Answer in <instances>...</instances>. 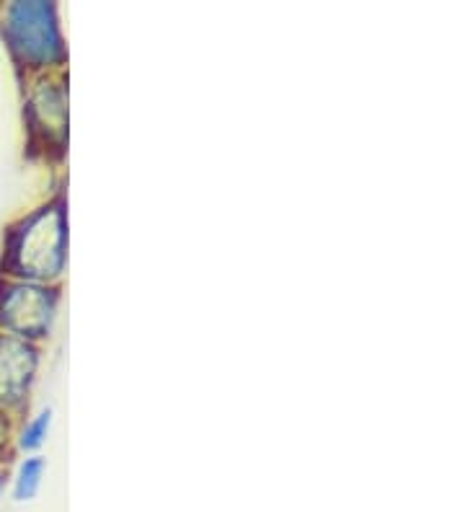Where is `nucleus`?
<instances>
[{"mask_svg":"<svg viewBox=\"0 0 465 512\" xmlns=\"http://www.w3.org/2000/svg\"><path fill=\"white\" fill-rule=\"evenodd\" d=\"M68 264V213L52 200L13 220L3 233L0 277L55 285Z\"/></svg>","mask_w":465,"mask_h":512,"instance_id":"f257e3e1","label":"nucleus"},{"mask_svg":"<svg viewBox=\"0 0 465 512\" xmlns=\"http://www.w3.org/2000/svg\"><path fill=\"white\" fill-rule=\"evenodd\" d=\"M0 34L13 63L29 73L60 70L68 63L57 6L47 0H16L0 6Z\"/></svg>","mask_w":465,"mask_h":512,"instance_id":"f03ea898","label":"nucleus"},{"mask_svg":"<svg viewBox=\"0 0 465 512\" xmlns=\"http://www.w3.org/2000/svg\"><path fill=\"white\" fill-rule=\"evenodd\" d=\"M60 306L57 285L11 280L0 277V331L26 342H42L50 337Z\"/></svg>","mask_w":465,"mask_h":512,"instance_id":"7ed1b4c3","label":"nucleus"},{"mask_svg":"<svg viewBox=\"0 0 465 512\" xmlns=\"http://www.w3.org/2000/svg\"><path fill=\"white\" fill-rule=\"evenodd\" d=\"M37 344L0 331V409H16L26 401L29 388L37 378Z\"/></svg>","mask_w":465,"mask_h":512,"instance_id":"20e7f679","label":"nucleus"},{"mask_svg":"<svg viewBox=\"0 0 465 512\" xmlns=\"http://www.w3.org/2000/svg\"><path fill=\"white\" fill-rule=\"evenodd\" d=\"M65 83L55 81V75H39L37 86L31 88L26 112L31 117V125L44 127L47 138L65 140L68 132V96H65Z\"/></svg>","mask_w":465,"mask_h":512,"instance_id":"39448f33","label":"nucleus"},{"mask_svg":"<svg viewBox=\"0 0 465 512\" xmlns=\"http://www.w3.org/2000/svg\"><path fill=\"white\" fill-rule=\"evenodd\" d=\"M44 474H47V458L39 456V453L37 456H26L24 461L19 463L16 476H13V502H21V505H24V502L37 500V494L42 492Z\"/></svg>","mask_w":465,"mask_h":512,"instance_id":"423d86ee","label":"nucleus"},{"mask_svg":"<svg viewBox=\"0 0 465 512\" xmlns=\"http://www.w3.org/2000/svg\"><path fill=\"white\" fill-rule=\"evenodd\" d=\"M52 422H55V409H52V406H44L42 412L34 414V417L21 427L19 440H16L21 453H26V456H37L39 450L44 448V443L50 440Z\"/></svg>","mask_w":465,"mask_h":512,"instance_id":"0eeeda50","label":"nucleus"},{"mask_svg":"<svg viewBox=\"0 0 465 512\" xmlns=\"http://www.w3.org/2000/svg\"><path fill=\"white\" fill-rule=\"evenodd\" d=\"M11 440V427H8V409H0V450Z\"/></svg>","mask_w":465,"mask_h":512,"instance_id":"6e6552de","label":"nucleus"},{"mask_svg":"<svg viewBox=\"0 0 465 512\" xmlns=\"http://www.w3.org/2000/svg\"><path fill=\"white\" fill-rule=\"evenodd\" d=\"M3 489H6V471L0 469V494H3Z\"/></svg>","mask_w":465,"mask_h":512,"instance_id":"1a4fd4ad","label":"nucleus"}]
</instances>
